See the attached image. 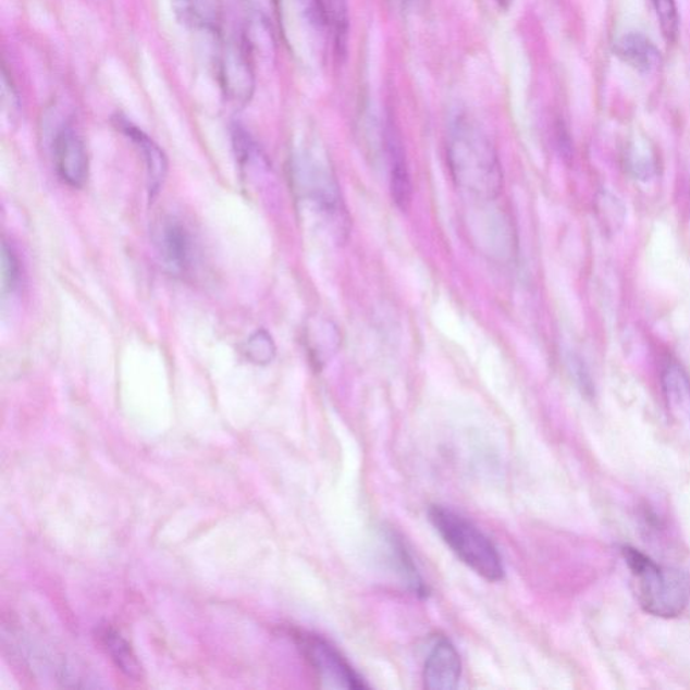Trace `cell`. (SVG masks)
Instances as JSON below:
<instances>
[{
    "label": "cell",
    "instance_id": "6da1fadb",
    "mask_svg": "<svg viewBox=\"0 0 690 690\" xmlns=\"http://www.w3.org/2000/svg\"><path fill=\"white\" fill-rule=\"evenodd\" d=\"M448 165L459 188L480 201H494L503 190V171L488 135L467 116L456 119L448 140Z\"/></svg>",
    "mask_w": 690,
    "mask_h": 690
},
{
    "label": "cell",
    "instance_id": "7a4b0ae2",
    "mask_svg": "<svg viewBox=\"0 0 690 690\" xmlns=\"http://www.w3.org/2000/svg\"><path fill=\"white\" fill-rule=\"evenodd\" d=\"M629 567L639 604L658 618L680 616L690 602V577L682 570L654 562L636 547L621 549Z\"/></svg>",
    "mask_w": 690,
    "mask_h": 690
},
{
    "label": "cell",
    "instance_id": "3957f363",
    "mask_svg": "<svg viewBox=\"0 0 690 690\" xmlns=\"http://www.w3.org/2000/svg\"><path fill=\"white\" fill-rule=\"evenodd\" d=\"M428 516L445 544L475 574L490 582L505 579V567L500 552L471 520L444 506H432Z\"/></svg>",
    "mask_w": 690,
    "mask_h": 690
},
{
    "label": "cell",
    "instance_id": "277c9868",
    "mask_svg": "<svg viewBox=\"0 0 690 690\" xmlns=\"http://www.w3.org/2000/svg\"><path fill=\"white\" fill-rule=\"evenodd\" d=\"M297 189L331 225L337 243L347 241L349 214L343 201L341 185L330 165L315 157H304L294 167Z\"/></svg>",
    "mask_w": 690,
    "mask_h": 690
},
{
    "label": "cell",
    "instance_id": "5b68a950",
    "mask_svg": "<svg viewBox=\"0 0 690 690\" xmlns=\"http://www.w3.org/2000/svg\"><path fill=\"white\" fill-rule=\"evenodd\" d=\"M286 41L297 54L320 52L328 29L322 0H274Z\"/></svg>",
    "mask_w": 690,
    "mask_h": 690
},
{
    "label": "cell",
    "instance_id": "8992f818",
    "mask_svg": "<svg viewBox=\"0 0 690 690\" xmlns=\"http://www.w3.org/2000/svg\"><path fill=\"white\" fill-rule=\"evenodd\" d=\"M299 648L304 657L315 671L317 681L322 689L359 690L366 689L367 683L354 670L336 648L324 638L303 633L298 637Z\"/></svg>",
    "mask_w": 690,
    "mask_h": 690
},
{
    "label": "cell",
    "instance_id": "52a82bcc",
    "mask_svg": "<svg viewBox=\"0 0 690 690\" xmlns=\"http://www.w3.org/2000/svg\"><path fill=\"white\" fill-rule=\"evenodd\" d=\"M219 67L225 96L236 104H246L256 86L247 42L243 39H227L220 53Z\"/></svg>",
    "mask_w": 690,
    "mask_h": 690
},
{
    "label": "cell",
    "instance_id": "ba28073f",
    "mask_svg": "<svg viewBox=\"0 0 690 690\" xmlns=\"http://www.w3.org/2000/svg\"><path fill=\"white\" fill-rule=\"evenodd\" d=\"M56 171L73 188H82L88 178V155L81 135L71 126L59 130L53 139Z\"/></svg>",
    "mask_w": 690,
    "mask_h": 690
},
{
    "label": "cell",
    "instance_id": "9c48e42d",
    "mask_svg": "<svg viewBox=\"0 0 690 690\" xmlns=\"http://www.w3.org/2000/svg\"><path fill=\"white\" fill-rule=\"evenodd\" d=\"M461 658L455 644L441 637L429 652L423 666V687L431 690H455L461 678Z\"/></svg>",
    "mask_w": 690,
    "mask_h": 690
},
{
    "label": "cell",
    "instance_id": "30bf717a",
    "mask_svg": "<svg viewBox=\"0 0 690 690\" xmlns=\"http://www.w3.org/2000/svg\"><path fill=\"white\" fill-rule=\"evenodd\" d=\"M483 220L485 223L480 222V229L473 231L478 235L480 248L502 262L510 260L516 254L517 246L510 220L503 213H494Z\"/></svg>",
    "mask_w": 690,
    "mask_h": 690
},
{
    "label": "cell",
    "instance_id": "8fae6325",
    "mask_svg": "<svg viewBox=\"0 0 690 690\" xmlns=\"http://www.w3.org/2000/svg\"><path fill=\"white\" fill-rule=\"evenodd\" d=\"M384 143H386L390 162V188H392L393 200L401 211L405 212L410 208L412 185L404 146L393 127L386 130Z\"/></svg>",
    "mask_w": 690,
    "mask_h": 690
},
{
    "label": "cell",
    "instance_id": "7c38bea8",
    "mask_svg": "<svg viewBox=\"0 0 690 690\" xmlns=\"http://www.w3.org/2000/svg\"><path fill=\"white\" fill-rule=\"evenodd\" d=\"M158 245L163 260L175 274H184L192 264V239L189 232L177 220L171 219L158 232Z\"/></svg>",
    "mask_w": 690,
    "mask_h": 690
},
{
    "label": "cell",
    "instance_id": "4fadbf2b",
    "mask_svg": "<svg viewBox=\"0 0 690 690\" xmlns=\"http://www.w3.org/2000/svg\"><path fill=\"white\" fill-rule=\"evenodd\" d=\"M116 122L118 127L143 151L147 167V177H149L150 197H155L167 177L168 161L165 155L155 144V140L147 137L143 130L135 127L134 124L124 121V119H118Z\"/></svg>",
    "mask_w": 690,
    "mask_h": 690
},
{
    "label": "cell",
    "instance_id": "5bb4252c",
    "mask_svg": "<svg viewBox=\"0 0 690 690\" xmlns=\"http://www.w3.org/2000/svg\"><path fill=\"white\" fill-rule=\"evenodd\" d=\"M615 54L642 73H650L660 65L661 56L655 45L642 33H629L615 44Z\"/></svg>",
    "mask_w": 690,
    "mask_h": 690
},
{
    "label": "cell",
    "instance_id": "9a60e30c",
    "mask_svg": "<svg viewBox=\"0 0 690 690\" xmlns=\"http://www.w3.org/2000/svg\"><path fill=\"white\" fill-rule=\"evenodd\" d=\"M662 387L671 415L690 426V379L680 366L671 364L662 375Z\"/></svg>",
    "mask_w": 690,
    "mask_h": 690
},
{
    "label": "cell",
    "instance_id": "2e32d148",
    "mask_svg": "<svg viewBox=\"0 0 690 690\" xmlns=\"http://www.w3.org/2000/svg\"><path fill=\"white\" fill-rule=\"evenodd\" d=\"M308 348L313 364L321 369L342 345V335L335 322L328 319L316 320L308 330Z\"/></svg>",
    "mask_w": 690,
    "mask_h": 690
},
{
    "label": "cell",
    "instance_id": "e0dca14e",
    "mask_svg": "<svg viewBox=\"0 0 690 690\" xmlns=\"http://www.w3.org/2000/svg\"><path fill=\"white\" fill-rule=\"evenodd\" d=\"M386 542L393 567L397 569V574L403 577L407 588L418 596H427L429 592L428 587L426 582H423L420 572H418L416 564L412 562L410 553L407 552L404 542L393 533L386 535Z\"/></svg>",
    "mask_w": 690,
    "mask_h": 690
},
{
    "label": "cell",
    "instance_id": "ac0fdd59",
    "mask_svg": "<svg viewBox=\"0 0 690 690\" xmlns=\"http://www.w3.org/2000/svg\"><path fill=\"white\" fill-rule=\"evenodd\" d=\"M625 165L633 178L649 181L657 174L658 160L652 146L644 139H633L625 152Z\"/></svg>",
    "mask_w": 690,
    "mask_h": 690
},
{
    "label": "cell",
    "instance_id": "d6986e66",
    "mask_svg": "<svg viewBox=\"0 0 690 690\" xmlns=\"http://www.w3.org/2000/svg\"><path fill=\"white\" fill-rule=\"evenodd\" d=\"M103 641L112 655V660L116 661L118 666L123 671H126L132 677L139 675L138 661L135 658L128 643L121 636H118L114 631L106 630L103 632Z\"/></svg>",
    "mask_w": 690,
    "mask_h": 690
},
{
    "label": "cell",
    "instance_id": "ffe728a7",
    "mask_svg": "<svg viewBox=\"0 0 690 690\" xmlns=\"http://www.w3.org/2000/svg\"><path fill=\"white\" fill-rule=\"evenodd\" d=\"M246 355L254 365L266 366L271 364L275 359L276 347L270 333L264 330L254 333L246 344Z\"/></svg>",
    "mask_w": 690,
    "mask_h": 690
},
{
    "label": "cell",
    "instance_id": "44dd1931",
    "mask_svg": "<svg viewBox=\"0 0 690 690\" xmlns=\"http://www.w3.org/2000/svg\"><path fill=\"white\" fill-rule=\"evenodd\" d=\"M662 34L669 42H675L680 29V20L675 0H652Z\"/></svg>",
    "mask_w": 690,
    "mask_h": 690
},
{
    "label": "cell",
    "instance_id": "7402d4cb",
    "mask_svg": "<svg viewBox=\"0 0 690 690\" xmlns=\"http://www.w3.org/2000/svg\"><path fill=\"white\" fill-rule=\"evenodd\" d=\"M0 263H2V294L13 292L16 282L20 279V266L15 254L3 243L2 254H0Z\"/></svg>",
    "mask_w": 690,
    "mask_h": 690
},
{
    "label": "cell",
    "instance_id": "603a6c76",
    "mask_svg": "<svg viewBox=\"0 0 690 690\" xmlns=\"http://www.w3.org/2000/svg\"><path fill=\"white\" fill-rule=\"evenodd\" d=\"M495 2L497 3V5H500L501 9L506 10L508 9V5H510L512 0H495Z\"/></svg>",
    "mask_w": 690,
    "mask_h": 690
}]
</instances>
